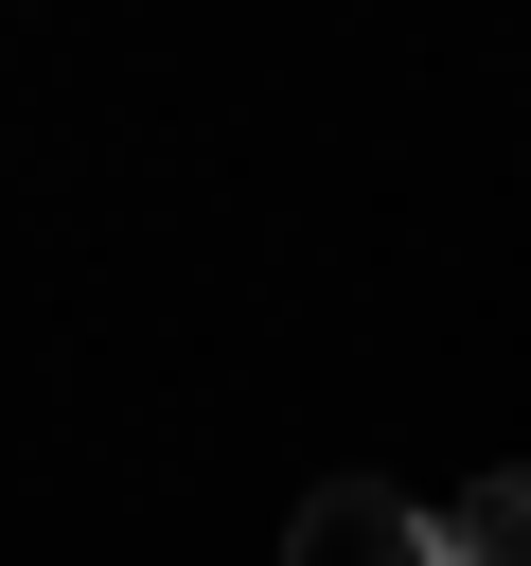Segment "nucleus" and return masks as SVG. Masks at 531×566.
Here are the masks:
<instances>
[{
    "label": "nucleus",
    "instance_id": "obj_1",
    "mask_svg": "<svg viewBox=\"0 0 531 566\" xmlns=\"http://www.w3.org/2000/svg\"><path fill=\"white\" fill-rule=\"evenodd\" d=\"M283 566H442V513L389 495V478H319L283 513Z\"/></svg>",
    "mask_w": 531,
    "mask_h": 566
},
{
    "label": "nucleus",
    "instance_id": "obj_2",
    "mask_svg": "<svg viewBox=\"0 0 531 566\" xmlns=\"http://www.w3.org/2000/svg\"><path fill=\"white\" fill-rule=\"evenodd\" d=\"M442 566H531V478H460L442 495Z\"/></svg>",
    "mask_w": 531,
    "mask_h": 566
}]
</instances>
